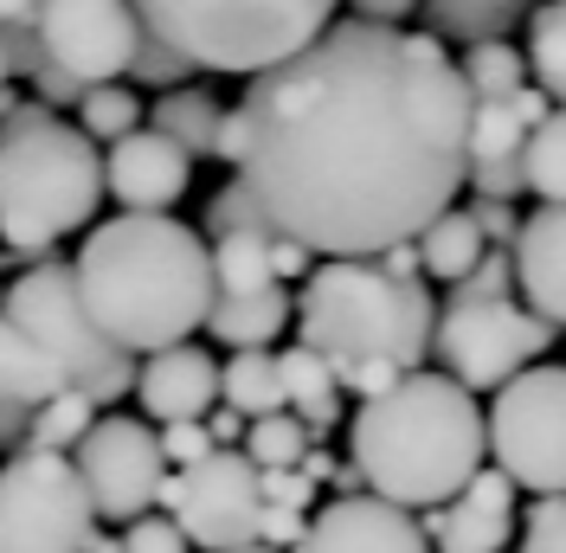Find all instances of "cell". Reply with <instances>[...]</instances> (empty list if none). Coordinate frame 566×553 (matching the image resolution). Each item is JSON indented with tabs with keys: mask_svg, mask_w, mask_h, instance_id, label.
<instances>
[{
	"mask_svg": "<svg viewBox=\"0 0 566 553\" xmlns=\"http://www.w3.org/2000/svg\"><path fill=\"white\" fill-rule=\"evenodd\" d=\"M470 91L431 33L335 20L296 59L245 77L219 116L226 161L277 239L316 264L419 244L470 174Z\"/></svg>",
	"mask_w": 566,
	"mask_h": 553,
	"instance_id": "1",
	"label": "cell"
},
{
	"mask_svg": "<svg viewBox=\"0 0 566 553\" xmlns=\"http://www.w3.org/2000/svg\"><path fill=\"white\" fill-rule=\"evenodd\" d=\"M33 39L71 84L97 91V84L129 77V59L142 45V20L129 0H39Z\"/></svg>",
	"mask_w": 566,
	"mask_h": 553,
	"instance_id": "13",
	"label": "cell"
},
{
	"mask_svg": "<svg viewBox=\"0 0 566 553\" xmlns=\"http://www.w3.org/2000/svg\"><path fill=\"white\" fill-rule=\"evenodd\" d=\"M522 553H566V495H541L522 515Z\"/></svg>",
	"mask_w": 566,
	"mask_h": 553,
	"instance_id": "35",
	"label": "cell"
},
{
	"mask_svg": "<svg viewBox=\"0 0 566 553\" xmlns=\"http://www.w3.org/2000/svg\"><path fill=\"white\" fill-rule=\"evenodd\" d=\"M271 271H277V283L283 276H310L316 271V258H310L303 244H290V239H271Z\"/></svg>",
	"mask_w": 566,
	"mask_h": 553,
	"instance_id": "45",
	"label": "cell"
},
{
	"mask_svg": "<svg viewBox=\"0 0 566 553\" xmlns=\"http://www.w3.org/2000/svg\"><path fill=\"white\" fill-rule=\"evenodd\" d=\"M245 553H271V547H245Z\"/></svg>",
	"mask_w": 566,
	"mask_h": 553,
	"instance_id": "53",
	"label": "cell"
},
{
	"mask_svg": "<svg viewBox=\"0 0 566 553\" xmlns=\"http://www.w3.org/2000/svg\"><path fill=\"white\" fill-rule=\"evenodd\" d=\"M554 335L560 328H547L522 303H458L451 296L438 310V328H431V354H438V374L476 399V393H502L528 367H541Z\"/></svg>",
	"mask_w": 566,
	"mask_h": 553,
	"instance_id": "9",
	"label": "cell"
},
{
	"mask_svg": "<svg viewBox=\"0 0 566 553\" xmlns=\"http://www.w3.org/2000/svg\"><path fill=\"white\" fill-rule=\"evenodd\" d=\"M296 553H431L419 515L392 509L380 495H335L310 515V534Z\"/></svg>",
	"mask_w": 566,
	"mask_h": 553,
	"instance_id": "14",
	"label": "cell"
},
{
	"mask_svg": "<svg viewBox=\"0 0 566 553\" xmlns=\"http://www.w3.org/2000/svg\"><path fill=\"white\" fill-rule=\"evenodd\" d=\"M258 226H264V219H258V207L245 200V187H239V180H232V187H219V194L207 200V232H212V244L232 239V232H258ZM264 232H271V226H264Z\"/></svg>",
	"mask_w": 566,
	"mask_h": 553,
	"instance_id": "37",
	"label": "cell"
},
{
	"mask_svg": "<svg viewBox=\"0 0 566 553\" xmlns=\"http://www.w3.org/2000/svg\"><path fill=\"white\" fill-rule=\"evenodd\" d=\"M91 425H97V406L77 393V386H65L59 399H45L33 413V425H27V450H52V457H71V450L91 438Z\"/></svg>",
	"mask_w": 566,
	"mask_h": 553,
	"instance_id": "30",
	"label": "cell"
},
{
	"mask_svg": "<svg viewBox=\"0 0 566 553\" xmlns=\"http://www.w3.org/2000/svg\"><path fill=\"white\" fill-rule=\"evenodd\" d=\"M290 315H296V303H290V290H251V296H219L207 315V335L212 342H226L232 354H271V342H277L283 328H290Z\"/></svg>",
	"mask_w": 566,
	"mask_h": 553,
	"instance_id": "21",
	"label": "cell"
},
{
	"mask_svg": "<svg viewBox=\"0 0 566 553\" xmlns=\"http://www.w3.org/2000/svg\"><path fill=\"white\" fill-rule=\"evenodd\" d=\"M547 0H424V33L438 45H495L509 27H528Z\"/></svg>",
	"mask_w": 566,
	"mask_h": 553,
	"instance_id": "20",
	"label": "cell"
},
{
	"mask_svg": "<svg viewBox=\"0 0 566 553\" xmlns=\"http://www.w3.org/2000/svg\"><path fill=\"white\" fill-rule=\"evenodd\" d=\"M374 264H380L387 276H424L419 271V244H392L387 258H374Z\"/></svg>",
	"mask_w": 566,
	"mask_h": 553,
	"instance_id": "46",
	"label": "cell"
},
{
	"mask_svg": "<svg viewBox=\"0 0 566 553\" xmlns=\"http://www.w3.org/2000/svg\"><path fill=\"white\" fill-rule=\"evenodd\" d=\"M77 463V483L91 495L97 521H142L155 502H161V483H168V463H161V445H155V425H142L129 413H109L91 425V438L71 450Z\"/></svg>",
	"mask_w": 566,
	"mask_h": 553,
	"instance_id": "12",
	"label": "cell"
},
{
	"mask_svg": "<svg viewBox=\"0 0 566 553\" xmlns=\"http://www.w3.org/2000/svg\"><path fill=\"white\" fill-rule=\"evenodd\" d=\"M33 20H39V0H0V33L33 27Z\"/></svg>",
	"mask_w": 566,
	"mask_h": 553,
	"instance_id": "48",
	"label": "cell"
},
{
	"mask_svg": "<svg viewBox=\"0 0 566 553\" xmlns=\"http://www.w3.org/2000/svg\"><path fill=\"white\" fill-rule=\"evenodd\" d=\"M483 251H490V244H483V232L470 226V212L451 207L444 219H438V226H431V232H419V271L458 290L463 276L483 264Z\"/></svg>",
	"mask_w": 566,
	"mask_h": 553,
	"instance_id": "26",
	"label": "cell"
},
{
	"mask_svg": "<svg viewBox=\"0 0 566 553\" xmlns=\"http://www.w3.org/2000/svg\"><path fill=\"white\" fill-rule=\"evenodd\" d=\"M463 71V91H470V104H509L515 91H528V59L509 45V39H495V45H470L458 59Z\"/></svg>",
	"mask_w": 566,
	"mask_h": 553,
	"instance_id": "29",
	"label": "cell"
},
{
	"mask_svg": "<svg viewBox=\"0 0 566 553\" xmlns=\"http://www.w3.org/2000/svg\"><path fill=\"white\" fill-rule=\"evenodd\" d=\"M547 123V97L541 91H515L509 104H476L470 109V168H522L528 136Z\"/></svg>",
	"mask_w": 566,
	"mask_h": 553,
	"instance_id": "19",
	"label": "cell"
},
{
	"mask_svg": "<svg viewBox=\"0 0 566 553\" xmlns=\"http://www.w3.org/2000/svg\"><path fill=\"white\" fill-rule=\"evenodd\" d=\"M219 116H226V104L219 97H207V91H193V84H180V91H161L155 97V109L142 116L155 136H168L187 155V161H207L212 142H219Z\"/></svg>",
	"mask_w": 566,
	"mask_h": 553,
	"instance_id": "23",
	"label": "cell"
},
{
	"mask_svg": "<svg viewBox=\"0 0 566 553\" xmlns=\"http://www.w3.org/2000/svg\"><path fill=\"white\" fill-rule=\"evenodd\" d=\"M142 33L180 52L193 71H258L296 59L335 27L342 0H129Z\"/></svg>",
	"mask_w": 566,
	"mask_h": 553,
	"instance_id": "6",
	"label": "cell"
},
{
	"mask_svg": "<svg viewBox=\"0 0 566 553\" xmlns=\"http://www.w3.org/2000/svg\"><path fill=\"white\" fill-rule=\"evenodd\" d=\"M419 528L431 541V553H502L509 534H515V483L490 463V470L470 477V489L458 502L431 509Z\"/></svg>",
	"mask_w": 566,
	"mask_h": 553,
	"instance_id": "16",
	"label": "cell"
},
{
	"mask_svg": "<svg viewBox=\"0 0 566 553\" xmlns=\"http://www.w3.org/2000/svg\"><path fill=\"white\" fill-rule=\"evenodd\" d=\"M354 20H374V27H399V20H412L424 0H348Z\"/></svg>",
	"mask_w": 566,
	"mask_h": 553,
	"instance_id": "44",
	"label": "cell"
},
{
	"mask_svg": "<svg viewBox=\"0 0 566 553\" xmlns=\"http://www.w3.org/2000/svg\"><path fill=\"white\" fill-rule=\"evenodd\" d=\"M187 71H193V65H187L180 52H168L161 39L142 33L136 59H129V77H136V84H148V91H180V77H187Z\"/></svg>",
	"mask_w": 566,
	"mask_h": 553,
	"instance_id": "34",
	"label": "cell"
},
{
	"mask_svg": "<svg viewBox=\"0 0 566 553\" xmlns=\"http://www.w3.org/2000/svg\"><path fill=\"white\" fill-rule=\"evenodd\" d=\"M136 406L155 425H200L219 406V361L193 342L148 354L136 374Z\"/></svg>",
	"mask_w": 566,
	"mask_h": 553,
	"instance_id": "17",
	"label": "cell"
},
{
	"mask_svg": "<svg viewBox=\"0 0 566 553\" xmlns=\"http://www.w3.org/2000/svg\"><path fill=\"white\" fill-rule=\"evenodd\" d=\"M161 509L180 528V541L200 553H245L258 547V521H264V489L258 463L245 450H212L193 470H168Z\"/></svg>",
	"mask_w": 566,
	"mask_h": 553,
	"instance_id": "11",
	"label": "cell"
},
{
	"mask_svg": "<svg viewBox=\"0 0 566 553\" xmlns=\"http://www.w3.org/2000/svg\"><path fill=\"white\" fill-rule=\"evenodd\" d=\"M245 457L258 463V470H296V463L310 457V431H303L290 413L258 418V425L245 431Z\"/></svg>",
	"mask_w": 566,
	"mask_h": 553,
	"instance_id": "33",
	"label": "cell"
},
{
	"mask_svg": "<svg viewBox=\"0 0 566 553\" xmlns=\"http://www.w3.org/2000/svg\"><path fill=\"white\" fill-rule=\"evenodd\" d=\"M187 180H193V161L168 136H155V129L123 136L104 155V194L123 212H168L187 194Z\"/></svg>",
	"mask_w": 566,
	"mask_h": 553,
	"instance_id": "15",
	"label": "cell"
},
{
	"mask_svg": "<svg viewBox=\"0 0 566 553\" xmlns=\"http://www.w3.org/2000/svg\"><path fill=\"white\" fill-rule=\"evenodd\" d=\"M123 553H187V541L168 515H142L123 528Z\"/></svg>",
	"mask_w": 566,
	"mask_h": 553,
	"instance_id": "41",
	"label": "cell"
},
{
	"mask_svg": "<svg viewBox=\"0 0 566 553\" xmlns=\"http://www.w3.org/2000/svg\"><path fill=\"white\" fill-rule=\"evenodd\" d=\"M71 283L97 335L142 361L193 342L219 303L212 244L168 212H116L109 226H91L71 258Z\"/></svg>",
	"mask_w": 566,
	"mask_h": 553,
	"instance_id": "2",
	"label": "cell"
},
{
	"mask_svg": "<svg viewBox=\"0 0 566 553\" xmlns=\"http://www.w3.org/2000/svg\"><path fill=\"white\" fill-rule=\"evenodd\" d=\"M528 84L547 97V104L566 109V0H547L528 20Z\"/></svg>",
	"mask_w": 566,
	"mask_h": 553,
	"instance_id": "28",
	"label": "cell"
},
{
	"mask_svg": "<svg viewBox=\"0 0 566 553\" xmlns=\"http://www.w3.org/2000/svg\"><path fill=\"white\" fill-rule=\"evenodd\" d=\"M97 541V509L77 463L52 450H20L0 463V553H84Z\"/></svg>",
	"mask_w": 566,
	"mask_h": 553,
	"instance_id": "10",
	"label": "cell"
},
{
	"mask_svg": "<svg viewBox=\"0 0 566 553\" xmlns=\"http://www.w3.org/2000/svg\"><path fill=\"white\" fill-rule=\"evenodd\" d=\"M470 226L483 232V244L490 251H515V232H522V219H515V207H502V200H470Z\"/></svg>",
	"mask_w": 566,
	"mask_h": 553,
	"instance_id": "40",
	"label": "cell"
},
{
	"mask_svg": "<svg viewBox=\"0 0 566 553\" xmlns=\"http://www.w3.org/2000/svg\"><path fill=\"white\" fill-rule=\"evenodd\" d=\"M65 393V374L39 354L7 315H0V406H13V413H39L45 399H59Z\"/></svg>",
	"mask_w": 566,
	"mask_h": 553,
	"instance_id": "24",
	"label": "cell"
},
{
	"mask_svg": "<svg viewBox=\"0 0 566 553\" xmlns=\"http://www.w3.org/2000/svg\"><path fill=\"white\" fill-rule=\"evenodd\" d=\"M155 445H161V463H168V470H193V463H207L212 457L207 418H200V425H161Z\"/></svg>",
	"mask_w": 566,
	"mask_h": 553,
	"instance_id": "38",
	"label": "cell"
},
{
	"mask_svg": "<svg viewBox=\"0 0 566 553\" xmlns=\"http://www.w3.org/2000/svg\"><path fill=\"white\" fill-rule=\"evenodd\" d=\"M104 207V155L77 123L20 104L0 123V239L13 258H45Z\"/></svg>",
	"mask_w": 566,
	"mask_h": 553,
	"instance_id": "5",
	"label": "cell"
},
{
	"mask_svg": "<svg viewBox=\"0 0 566 553\" xmlns=\"http://www.w3.org/2000/svg\"><path fill=\"white\" fill-rule=\"evenodd\" d=\"M509 258H515L522 310H534L547 328H566V207H534Z\"/></svg>",
	"mask_w": 566,
	"mask_h": 553,
	"instance_id": "18",
	"label": "cell"
},
{
	"mask_svg": "<svg viewBox=\"0 0 566 553\" xmlns=\"http://www.w3.org/2000/svg\"><path fill=\"white\" fill-rule=\"evenodd\" d=\"M13 109H20V104H13V91H0V123H7V116H13Z\"/></svg>",
	"mask_w": 566,
	"mask_h": 553,
	"instance_id": "52",
	"label": "cell"
},
{
	"mask_svg": "<svg viewBox=\"0 0 566 553\" xmlns=\"http://www.w3.org/2000/svg\"><path fill=\"white\" fill-rule=\"evenodd\" d=\"M136 123H142V104H136L129 84H97V91L77 97V129L91 142H109L116 148L123 136H136Z\"/></svg>",
	"mask_w": 566,
	"mask_h": 553,
	"instance_id": "32",
	"label": "cell"
},
{
	"mask_svg": "<svg viewBox=\"0 0 566 553\" xmlns=\"http://www.w3.org/2000/svg\"><path fill=\"white\" fill-rule=\"evenodd\" d=\"M27 425H33V413H13V406H0V445H13V457L27 450Z\"/></svg>",
	"mask_w": 566,
	"mask_h": 553,
	"instance_id": "47",
	"label": "cell"
},
{
	"mask_svg": "<svg viewBox=\"0 0 566 553\" xmlns=\"http://www.w3.org/2000/svg\"><path fill=\"white\" fill-rule=\"evenodd\" d=\"M271 239L277 232H232V239L212 244V283L219 296H251V290H277V271H271Z\"/></svg>",
	"mask_w": 566,
	"mask_h": 553,
	"instance_id": "27",
	"label": "cell"
},
{
	"mask_svg": "<svg viewBox=\"0 0 566 553\" xmlns=\"http://www.w3.org/2000/svg\"><path fill=\"white\" fill-rule=\"evenodd\" d=\"M13 84V59H7V39H0V91Z\"/></svg>",
	"mask_w": 566,
	"mask_h": 553,
	"instance_id": "51",
	"label": "cell"
},
{
	"mask_svg": "<svg viewBox=\"0 0 566 553\" xmlns=\"http://www.w3.org/2000/svg\"><path fill=\"white\" fill-rule=\"evenodd\" d=\"M522 180L541 207H566V109H547V123L528 136Z\"/></svg>",
	"mask_w": 566,
	"mask_h": 553,
	"instance_id": "31",
	"label": "cell"
},
{
	"mask_svg": "<svg viewBox=\"0 0 566 553\" xmlns=\"http://www.w3.org/2000/svg\"><path fill=\"white\" fill-rule=\"evenodd\" d=\"M84 553H123V534H97V541H91Z\"/></svg>",
	"mask_w": 566,
	"mask_h": 553,
	"instance_id": "50",
	"label": "cell"
},
{
	"mask_svg": "<svg viewBox=\"0 0 566 553\" xmlns=\"http://www.w3.org/2000/svg\"><path fill=\"white\" fill-rule=\"evenodd\" d=\"M258 489H264V509H290V515H310L316 502V483L303 470H258Z\"/></svg>",
	"mask_w": 566,
	"mask_h": 553,
	"instance_id": "39",
	"label": "cell"
},
{
	"mask_svg": "<svg viewBox=\"0 0 566 553\" xmlns=\"http://www.w3.org/2000/svg\"><path fill=\"white\" fill-rule=\"evenodd\" d=\"M483 438L495 470L515 489H534V502L566 495V361H541L502 386L483 413Z\"/></svg>",
	"mask_w": 566,
	"mask_h": 553,
	"instance_id": "8",
	"label": "cell"
},
{
	"mask_svg": "<svg viewBox=\"0 0 566 553\" xmlns=\"http://www.w3.org/2000/svg\"><path fill=\"white\" fill-rule=\"evenodd\" d=\"M245 418L232 413V406H212L207 413V438H212V450H245Z\"/></svg>",
	"mask_w": 566,
	"mask_h": 553,
	"instance_id": "43",
	"label": "cell"
},
{
	"mask_svg": "<svg viewBox=\"0 0 566 553\" xmlns=\"http://www.w3.org/2000/svg\"><path fill=\"white\" fill-rule=\"evenodd\" d=\"M509 283H515V258L509 251H483V264L463 276L458 290V303H509Z\"/></svg>",
	"mask_w": 566,
	"mask_h": 553,
	"instance_id": "36",
	"label": "cell"
},
{
	"mask_svg": "<svg viewBox=\"0 0 566 553\" xmlns=\"http://www.w3.org/2000/svg\"><path fill=\"white\" fill-rule=\"evenodd\" d=\"M303 534H310V515H290V509H264V521H258V547H303Z\"/></svg>",
	"mask_w": 566,
	"mask_h": 553,
	"instance_id": "42",
	"label": "cell"
},
{
	"mask_svg": "<svg viewBox=\"0 0 566 553\" xmlns=\"http://www.w3.org/2000/svg\"><path fill=\"white\" fill-rule=\"evenodd\" d=\"M0 315H7V322L65 374V386H77L91 406H109V399L136 393V374H142L136 354H123V347H109L104 335H97V322L84 315V296H77V283H71V264L39 258L27 276H13Z\"/></svg>",
	"mask_w": 566,
	"mask_h": 553,
	"instance_id": "7",
	"label": "cell"
},
{
	"mask_svg": "<svg viewBox=\"0 0 566 553\" xmlns=\"http://www.w3.org/2000/svg\"><path fill=\"white\" fill-rule=\"evenodd\" d=\"M483 457H490L483 406L444 374H406L348 418V463L360 489L406 515L458 502Z\"/></svg>",
	"mask_w": 566,
	"mask_h": 553,
	"instance_id": "3",
	"label": "cell"
},
{
	"mask_svg": "<svg viewBox=\"0 0 566 553\" xmlns=\"http://www.w3.org/2000/svg\"><path fill=\"white\" fill-rule=\"evenodd\" d=\"M277 380H283V413L296 418V425L310 431V445H316L322 431L342 418V386H335V374H328V361L296 342V347L277 354Z\"/></svg>",
	"mask_w": 566,
	"mask_h": 553,
	"instance_id": "22",
	"label": "cell"
},
{
	"mask_svg": "<svg viewBox=\"0 0 566 553\" xmlns=\"http://www.w3.org/2000/svg\"><path fill=\"white\" fill-rule=\"evenodd\" d=\"M219 406H232V413L258 425V418H277L283 413V380H277V354H232L226 367H219Z\"/></svg>",
	"mask_w": 566,
	"mask_h": 553,
	"instance_id": "25",
	"label": "cell"
},
{
	"mask_svg": "<svg viewBox=\"0 0 566 553\" xmlns=\"http://www.w3.org/2000/svg\"><path fill=\"white\" fill-rule=\"evenodd\" d=\"M296 470H303V477H310V483H335V457H328V450H316L310 445V457H303V463H296Z\"/></svg>",
	"mask_w": 566,
	"mask_h": 553,
	"instance_id": "49",
	"label": "cell"
},
{
	"mask_svg": "<svg viewBox=\"0 0 566 553\" xmlns=\"http://www.w3.org/2000/svg\"><path fill=\"white\" fill-rule=\"evenodd\" d=\"M438 328V303L424 276H387L374 258L360 264H316L296 296V335L328 361L342 393L360 406L380 399L406 374H424Z\"/></svg>",
	"mask_w": 566,
	"mask_h": 553,
	"instance_id": "4",
	"label": "cell"
}]
</instances>
